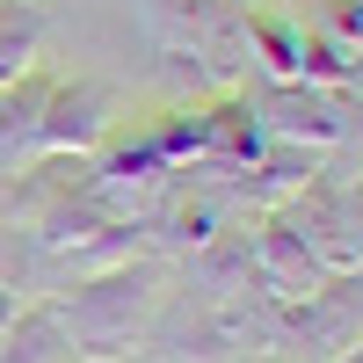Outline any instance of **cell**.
<instances>
[{"mask_svg": "<svg viewBox=\"0 0 363 363\" xmlns=\"http://www.w3.org/2000/svg\"><path fill=\"white\" fill-rule=\"evenodd\" d=\"M8 320H15V291L0 284V335H8Z\"/></svg>", "mask_w": 363, "mask_h": 363, "instance_id": "7c38bea8", "label": "cell"}, {"mask_svg": "<svg viewBox=\"0 0 363 363\" xmlns=\"http://www.w3.org/2000/svg\"><path fill=\"white\" fill-rule=\"evenodd\" d=\"M247 29H255V51L269 58L277 80H306V29H291L277 15H247Z\"/></svg>", "mask_w": 363, "mask_h": 363, "instance_id": "30bf717a", "label": "cell"}, {"mask_svg": "<svg viewBox=\"0 0 363 363\" xmlns=\"http://www.w3.org/2000/svg\"><path fill=\"white\" fill-rule=\"evenodd\" d=\"M335 29H342V37H363V8H356V0H335Z\"/></svg>", "mask_w": 363, "mask_h": 363, "instance_id": "8fae6325", "label": "cell"}, {"mask_svg": "<svg viewBox=\"0 0 363 363\" xmlns=\"http://www.w3.org/2000/svg\"><path fill=\"white\" fill-rule=\"evenodd\" d=\"M73 363H80V356H73Z\"/></svg>", "mask_w": 363, "mask_h": 363, "instance_id": "5bb4252c", "label": "cell"}, {"mask_svg": "<svg viewBox=\"0 0 363 363\" xmlns=\"http://www.w3.org/2000/svg\"><path fill=\"white\" fill-rule=\"evenodd\" d=\"M0 363H73V327H66V313H58V298L15 306L8 335H0Z\"/></svg>", "mask_w": 363, "mask_h": 363, "instance_id": "ba28073f", "label": "cell"}, {"mask_svg": "<svg viewBox=\"0 0 363 363\" xmlns=\"http://www.w3.org/2000/svg\"><path fill=\"white\" fill-rule=\"evenodd\" d=\"M363 342V277H327L313 298L284 306V356L291 363H335Z\"/></svg>", "mask_w": 363, "mask_h": 363, "instance_id": "7a4b0ae2", "label": "cell"}, {"mask_svg": "<svg viewBox=\"0 0 363 363\" xmlns=\"http://www.w3.org/2000/svg\"><path fill=\"white\" fill-rule=\"evenodd\" d=\"M37 44H44V8L37 0H0V87L37 66Z\"/></svg>", "mask_w": 363, "mask_h": 363, "instance_id": "9c48e42d", "label": "cell"}, {"mask_svg": "<svg viewBox=\"0 0 363 363\" xmlns=\"http://www.w3.org/2000/svg\"><path fill=\"white\" fill-rule=\"evenodd\" d=\"M255 124H262L269 138H284V145L327 153V145H342V138L356 131V116H349V102H342V95H327L320 80H277V87L262 95Z\"/></svg>", "mask_w": 363, "mask_h": 363, "instance_id": "3957f363", "label": "cell"}, {"mask_svg": "<svg viewBox=\"0 0 363 363\" xmlns=\"http://www.w3.org/2000/svg\"><path fill=\"white\" fill-rule=\"evenodd\" d=\"M160 284H167V269L138 255V262H116L102 277H87L73 298H58V313L73 327V356L80 363H131L153 306L167 298Z\"/></svg>", "mask_w": 363, "mask_h": 363, "instance_id": "6da1fadb", "label": "cell"}, {"mask_svg": "<svg viewBox=\"0 0 363 363\" xmlns=\"http://www.w3.org/2000/svg\"><path fill=\"white\" fill-rule=\"evenodd\" d=\"M138 356L145 363H233V342L196 291H167L138 335Z\"/></svg>", "mask_w": 363, "mask_h": 363, "instance_id": "277c9868", "label": "cell"}, {"mask_svg": "<svg viewBox=\"0 0 363 363\" xmlns=\"http://www.w3.org/2000/svg\"><path fill=\"white\" fill-rule=\"evenodd\" d=\"M109 124H116V87L109 80H66V87L44 95L37 145L44 153H95Z\"/></svg>", "mask_w": 363, "mask_h": 363, "instance_id": "5b68a950", "label": "cell"}, {"mask_svg": "<svg viewBox=\"0 0 363 363\" xmlns=\"http://www.w3.org/2000/svg\"><path fill=\"white\" fill-rule=\"evenodd\" d=\"M189 291L203 298V306H233V298H247L255 291V247H247V233L203 240V247L189 255Z\"/></svg>", "mask_w": 363, "mask_h": 363, "instance_id": "52a82bcc", "label": "cell"}, {"mask_svg": "<svg viewBox=\"0 0 363 363\" xmlns=\"http://www.w3.org/2000/svg\"><path fill=\"white\" fill-rule=\"evenodd\" d=\"M335 363H363V342H356V349H349V356H335Z\"/></svg>", "mask_w": 363, "mask_h": 363, "instance_id": "4fadbf2b", "label": "cell"}, {"mask_svg": "<svg viewBox=\"0 0 363 363\" xmlns=\"http://www.w3.org/2000/svg\"><path fill=\"white\" fill-rule=\"evenodd\" d=\"M247 247H255V291H269L277 306H298V298H313V291L327 284L320 255H313L284 218H269L262 233H247Z\"/></svg>", "mask_w": 363, "mask_h": 363, "instance_id": "8992f818", "label": "cell"}]
</instances>
